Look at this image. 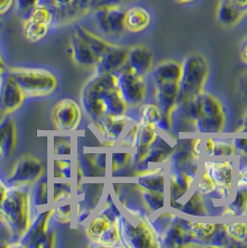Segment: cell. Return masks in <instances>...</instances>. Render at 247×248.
<instances>
[{
  "label": "cell",
  "mask_w": 247,
  "mask_h": 248,
  "mask_svg": "<svg viewBox=\"0 0 247 248\" xmlns=\"http://www.w3.org/2000/svg\"><path fill=\"white\" fill-rule=\"evenodd\" d=\"M180 103V114L193 124L201 134H218L223 131L225 113L219 101L211 93L201 92Z\"/></svg>",
  "instance_id": "6da1fadb"
},
{
  "label": "cell",
  "mask_w": 247,
  "mask_h": 248,
  "mask_svg": "<svg viewBox=\"0 0 247 248\" xmlns=\"http://www.w3.org/2000/svg\"><path fill=\"white\" fill-rule=\"evenodd\" d=\"M31 188L9 186L2 203L3 225L14 241L20 240L25 234L35 215L31 200Z\"/></svg>",
  "instance_id": "7a4b0ae2"
},
{
  "label": "cell",
  "mask_w": 247,
  "mask_h": 248,
  "mask_svg": "<svg viewBox=\"0 0 247 248\" xmlns=\"http://www.w3.org/2000/svg\"><path fill=\"white\" fill-rule=\"evenodd\" d=\"M69 51L79 67L95 70L102 55L114 43L92 33L79 23L74 24Z\"/></svg>",
  "instance_id": "3957f363"
},
{
  "label": "cell",
  "mask_w": 247,
  "mask_h": 248,
  "mask_svg": "<svg viewBox=\"0 0 247 248\" xmlns=\"http://www.w3.org/2000/svg\"><path fill=\"white\" fill-rule=\"evenodd\" d=\"M77 23L108 41L120 39L126 33L123 5L100 6L85 15Z\"/></svg>",
  "instance_id": "277c9868"
},
{
  "label": "cell",
  "mask_w": 247,
  "mask_h": 248,
  "mask_svg": "<svg viewBox=\"0 0 247 248\" xmlns=\"http://www.w3.org/2000/svg\"><path fill=\"white\" fill-rule=\"evenodd\" d=\"M117 86L118 78L115 74L96 72L84 84L80 92L81 107L92 124L99 123L106 116L103 97L107 91Z\"/></svg>",
  "instance_id": "5b68a950"
},
{
  "label": "cell",
  "mask_w": 247,
  "mask_h": 248,
  "mask_svg": "<svg viewBox=\"0 0 247 248\" xmlns=\"http://www.w3.org/2000/svg\"><path fill=\"white\" fill-rule=\"evenodd\" d=\"M7 71L17 81L26 98H39L52 95L59 86L56 75L44 67L12 66Z\"/></svg>",
  "instance_id": "8992f818"
},
{
  "label": "cell",
  "mask_w": 247,
  "mask_h": 248,
  "mask_svg": "<svg viewBox=\"0 0 247 248\" xmlns=\"http://www.w3.org/2000/svg\"><path fill=\"white\" fill-rule=\"evenodd\" d=\"M182 64L179 101L193 98L202 92L209 74V65L203 55L192 54L185 59Z\"/></svg>",
  "instance_id": "52a82bcc"
},
{
  "label": "cell",
  "mask_w": 247,
  "mask_h": 248,
  "mask_svg": "<svg viewBox=\"0 0 247 248\" xmlns=\"http://www.w3.org/2000/svg\"><path fill=\"white\" fill-rule=\"evenodd\" d=\"M54 207H46L34 215L32 223L20 241L23 248H52L56 247L57 232L52 228Z\"/></svg>",
  "instance_id": "ba28073f"
},
{
  "label": "cell",
  "mask_w": 247,
  "mask_h": 248,
  "mask_svg": "<svg viewBox=\"0 0 247 248\" xmlns=\"http://www.w3.org/2000/svg\"><path fill=\"white\" fill-rule=\"evenodd\" d=\"M145 218L122 215L118 222L122 247L147 248L158 246L155 233Z\"/></svg>",
  "instance_id": "9c48e42d"
},
{
  "label": "cell",
  "mask_w": 247,
  "mask_h": 248,
  "mask_svg": "<svg viewBox=\"0 0 247 248\" xmlns=\"http://www.w3.org/2000/svg\"><path fill=\"white\" fill-rule=\"evenodd\" d=\"M23 22V36L31 43L44 40L59 28L56 10L41 5H36L28 18Z\"/></svg>",
  "instance_id": "30bf717a"
},
{
  "label": "cell",
  "mask_w": 247,
  "mask_h": 248,
  "mask_svg": "<svg viewBox=\"0 0 247 248\" xmlns=\"http://www.w3.org/2000/svg\"><path fill=\"white\" fill-rule=\"evenodd\" d=\"M46 167L41 159L32 155L19 158L5 180L8 186L33 187L45 174Z\"/></svg>",
  "instance_id": "8fae6325"
},
{
  "label": "cell",
  "mask_w": 247,
  "mask_h": 248,
  "mask_svg": "<svg viewBox=\"0 0 247 248\" xmlns=\"http://www.w3.org/2000/svg\"><path fill=\"white\" fill-rule=\"evenodd\" d=\"M85 231L93 247H122L118 223H113L100 213L89 218Z\"/></svg>",
  "instance_id": "7c38bea8"
},
{
  "label": "cell",
  "mask_w": 247,
  "mask_h": 248,
  "mask_svg": "<svg viewBox=\"0 0 247 248\" xmlns=\"http://www.w3.org/2000/svg\"><path fill=\"white\" fill-rule=\"evenodd\" d=\"M118 87L128 107H138L147 95L146 77L135 72L127 63L117 74Z\"/></svg>",
  "instance_id": "4fadbf2b"
},
{
  "label": "cell",
  "mask_w": 247,
  "mask_h": 248,
  "mask_svg": "<svg viewBox=\"0 0 247 248\" xmlns=\"http://www.w3.org/2000/svg\"><path fill=\"white\" fill-rule=\"evenodd\" d=\"M83 109L81 105L70 98H63L57 102L51 110V120L57 130L61 132H74L78 129Z\"/></svg>",
  "instance_id": "5bb4252c"
},
{
  "label": "cell",
  "mask_w": 247,
  "mask_h": 248,
  "mask_svg": "<svg viewBox=\"0 0 247 248\" xmlns=\"http://www.w3.org/2000/svg\"><path fill=\"white\" fill-rule=\"evenodd\" d=\"M26 99L23 90L6 70L0 78V113L11 115L18 111Z\"/></svg>",
  "instance_id": "9a60e30c"
},
{
  "label": "cell",
  "mask_w": 247,
  "mask_h": 248,
  "mask_svg": "<svg viewBox=\"0 0 247 248\" xmlns=\"http://www.w3.org/2000/svg\"><path fill=\"white\" fill-rule=\"evenodd\" d=\"M202 169L210 174L217 187L232 192L236 170L235 163L233 161H205Z\"/></svg>",
  "instance_id": "2e32d148"
},
{
  "label": "cell",
  "mask_w": 247,
  "mask_h": 248,
  "mask_svg": "<svg viewBox=\"0 0 247 248\" xmlns=\"http://www.w3.org/2000/svg\"><path fill=\"white\" fill-rule=\"evenodd\" d=\"M131 122L133 120L126 113L124 115H107L94 125L99 129L103 139L112 146L117 144Z\"/></svg>",
  "instance_id": "e0dca14e"
},
{
  "label": "cell",
  "mask_w": 247,
  "mask_h": 248,
  "mask_svg": "<svg viewBox=\"0 0 247 248\" xmlns=\"http://www.w3.org/2000/svg\"><path fill=\"white\" fill-rule=\"evenodd\" d=\"M128 61V48L117 44L113 45L102 55L97 66L96 73L117 74L125 66Z\"/></svg>",
  "instance_id": "ac0fdd59"
},
{
  "label": "cell",
  "mask_w": 247,
  "mask_h": 248,
  "mask_svg": "<svg viewBox=\"0 0 247 248\" xmlns=\"http://www.w3.org/2000/svg\"><path fill=\"white\" fill-rule=\"evenodd\" d=\"M152 23L151 12L141 5H132L124 8L125 31L131 34L142 33Z\"/></svg>",
  "instance_id": "d6986e66"
},
{
  "label": "cell",
  "mask_w": 247,
  "mask_h": 248,
  "mask_svg": "<svg viewBox=\"0 0 247 248\" xmlns=\"http://www.w3.org/2000/svg\"><path fill=\"white\" fill-rule=\"evenodd\" d=\"M195 180L196 178L185 172L170 170L167 181L169 202H178L185 197L193 187Z\"/></svg>",
  "instance_id": "ffe728a7"
},
{
  "label": "cell",
  "mask_w": 247,
  "mask_h": 248,
  "mask_svg": "<svg viewBox=\"0 0 247 248\" xmlns=\"http://www.w3.org/2000/svg\"><path fill=\"white\" fill-rule=\"evenodd\" d=\"M154 53L146 46H134L128 48V61L129 65L138 74L146 77L153 70L154 65Z\"/></svg>",
  "instance_id": "44dd1931"
},
{
  "label": "cell",
  "mask_w": 247,
  "mask_h": 248,
  "mask_svg": "<svg viewBox=\"0 0 247 248\" xmlns=\"http://www.w3.org/2000/svg\"><path fill=\"white\" fill-rule=\"evenodd\" d=\"M247 14L239 9L232 0H220L217 7V21L225 27H233L240 23Z\"/></svg>",
  "instance_id": "7402d4cb"
},
{
  "label": "cell",
  "mask_w": 247,
  "mask_h": 248,
  "mask_svg": "<svg viewBox=\"0 0 247 248\" xmlns=\"http://www.w3.org/2000/svg\"><path fill=\"white\" fill-rule=\"evenodd\" d=\"M103 105L106 116L126 114L129 108L118 86L112 88L105 93L103 97Z\"/></svg>",
  "instance_id": "603a6c76"
},
{
  "label": "cell",
  "mask_w": 247,
  "mask_h": 248,
  "mask_svg": "<svg viewBox=\"0 0 247 248\" xmlns=\"http://www.w3.org/2000/svg\"><path fill=\"white\" fill-rule=\"evenodd\" d=\"M182 64L176 61H165L158 64L152 72L154 82L156 81H179L180 82Z\"/></svg>",
  "instance_id": "cb8c5ba5"
},
{
  "label": "cell",
  "mask_w": 247,
  "mask_h": 248,
  "mask_svg": "<svg viewBox=\"0 0 247 248\" xmlns=\"http://www.w3.org/2000/svg\"><path fill=\"white\" fill-rule=\"evenodd\" d=\"M183 214L193 217H205L207 216L206 206L203 201V195L197 190L193 191L191 196L183 203L180 210Z\"/></svg>",
  "instance_id": "d4e9b609"
},
{
  "label": "cell",
  "mask_w": 247,
  "mask_h": 248,
  "mask_svg": "<svg viewBox=\"0 0 247 248\" xmlns=\"http://www.w3.org/2000/svg\"><path fill=\"white\" fill-rule=\"evenodd\" d=\"M31 200L35 213L47 207V178L46 176L31 188Z\"/></svg>",
  "instance_id": "484cf974"
},
{
  "label": "cell",
  "mask_w": 247,
  "mask_h": 248,
  "mask_svg": "<svg viewBox=\"0 0 247 248\" xmlns=\"http://www.w3.org/2000/svg\"><path fill=\"white\" fill-rule=\"evenodd\" d=\"M138 190L140 193L142 203L145 205V207L150 214L155 213L165 207V205H166L165 192L148 191V190H144L141 188H139Z\"/></svg>",
  "instance_id": "4316f807"
},
{
  "label": "cell",
  "mask_w": 247,
  "mask_h": 248,
  "mask_svg": "<svg viewBox=\"0 0 247 248\" xmlns=\"http://www.w3.org/2000/svg\"><path fill=\"white\" fill-rule=\"evenodd\" d=\"M139 131V123L131 122L125 131L124 132L121 139L117 142V148L120 150H134L137 146L138 138Z\"/></svg>",
  "instance_id": "83f0119b"
},
{
  "label": "cell",
  "mask_w": 247,
  "mask_h": 248,
  "mask_svg": "<svg viewBox=\"0 0 247 248\" xmlns=\"http://www.w3.org/2000/svg\"><path fill=\"white\" fill-rule=\"evenodd\" d=\"M233 198L228 205L234 211L236 216L247 214V186L235 187Z\"/></svg>",
  "instance_id": "f1b7e54d"
},
{
  "label": "cell",
  "mask_w": 247,
  "mask_h": 248,
  "mask_svg": "<svg viewBox=\"0 0 247 248\" xmlns=\"http://www.w3.org/2000/svg\"><path fill=\"white\" fill-rule=\"evenodd\" d=\"M214 142L215 147L212 157H229L234 156L237 154L232 140L214 138Z\"/></svg>",
  "instance_id": "f546056e"
},
{
  "label": "cell",
  "mask_w": 247,
  "mask_h": 248,
  "mask_svg": "<svg viewBox=\"0 0 247 248\" xmlns=\"http://www.w3.org/2000/svg\"><path fill=\"white\" fill-rule=\"evenodd\" d=\"M133 164V153L122 150V152H115L112 155V173L119 172L121 170L126 169L130 164Z\"/></svg>",
  "instance_id": "4dcf8cb0"
},
{
  "label": "cell",
  "mask_w": 247,
  "mask_h": 248,
  "mask_svg": "<svg viewBox=\"0 0 247 248\" xmlns=\"http://www.w3.org/2000/svg\"><path fill=\"white\" fill-rule=\"evenodd\" d=\"M199 174L196 182V190L203 196H210L216 190V185L210 174L204 169H202Z\"/></svg>",
  "instance_id": "1f68e13d"
},
{
  "label": "cell",
  "mask_w": 247,
  "mask_h": 248,
  "mask_svg": "<svg viewBox=\"0 0 247 248\" xmlns=\"http://www.w3.org/2000/svg\"><path fill=\"white\" fill-rule=\"evenodd\" d=\"M232 242L240 243L247 240V222H232L225 225Z\"/></svg>",
  "instance_id": "d6a6232c"
},
{
  "label": "cell",
  "mask_w": 247,
  "mask_h": 248,
  "mask_svg": "<svg viewBox=\"0 0 247 248\" xmlns=\"http://www.w3.org/2000/svg\"><path fill=\"white\" fill-rule=\"evenodd\" d=\"M139 114H140L141 120H145L147 122L155 124L156 126L163 117V112L159 108L157 104H151V103L142 105L140 108Z\"/></svg>",
  "instance_id": "836d02e7"
},
{
  "label": "cell",
  "mask_w": 247,
  "mask_h": 248,
  "mask_svg": "<svg viewBox=\"0 0 247 248\" xmlns=\"http://www.w3.org/2000/svg\"><path fill=\"white\" fill-rule=\"evenodd\" d=\"M72 196V186L69 181L55 182L54 183V203L67 202Z\"/></svg>",
  "instance_id": "e575fe53"
},
{
  "label": "cell",
  "mask_w": 247,
  "mask_h": 248,
  "mask_svg": "<svg viewBox=\"0 0 247 248\" xmlns=\"http://www.w3.org/2000/svg\"><path fill=\"white\" fill-rule=\"evenodd\" d=\"M54 207L53 218L54 221L62 224H68L72 220V203L69 202H63Z\"/></svg>",
  "instance_id": "d590c367"
},
{
  "label": "cell",
  "mask_w": 247,
  "mask_h": 248,
  "mask_svg": "<svg viewBox=\"0 0 247 248\" xmlns=\"http://www.w3.org/2000/svg\"><path fill=\"white\" fill-rule=\"evenodd\" d=\"M55 177L62 180H70L72 177V163L70 159L58 158L54 161Z\"/></svg>",
  "instance_id": "8d00e7d4"
},
{
  "label": "cell",
  "mask_w": 247,
  "mask_h": 248,
  "mask_svg": "<svg viewBox=\"0 0 247 248\" xmlns=\"http://www.w3.org/2000/svg\"><path fill=\"white\" fill-rule=\"evenodd\" d=\"M37 5V0H16L15 10L16 14L24 21L33 12Z\"/></svg>",
  "instance_id": "74e56055"
},
{
  "label": "cell",
  "mask_w": 247,
  "mask_h": 248,
  "mask_svg": "<svg viewBox=\"0 0 247 248\" xmlns=\"http://www.w3.org/2000/svg\"><path fill=\"white\" fill-rule=\"evenodd\" d=\"M235 181L234 186L235 187H242L247 186V164L236 166Z\"/></svg>",
  "instance_id": "f35d334b"
},
{
  "label": "cell",
  "mask_w": 247,
  "mask_h": 248,
  "mask_svg": "<svg viewBox=\"0 0 247 248\" xmlns=\"http://www.w3.org/2000/svg\"><path fill=\"white\" fill-rule=\"evenodd\" d=\"M74 0H37V5L58 10L67 7Z\"/></svg>",
  "instance_id": "ab89813d"
},
{
  "label": "cell",
  "mask_w": 247,
  "mask_h": 248,
  "mask_svg": "<svg viewBox=\"0 0 247 248\" xmlns=\"http://www.w3.org/2000/svg\"><path fill=\"white\" fill-rule=\"evenodd\" d=\"M71 142L66 141V140H61L58 143L55 144L54 148V154L55 156H70L71 155Z\"/></svg>",
  "instance_id": "60d3db41"
},
{
  "label": "cell",
  "mask_w": 247,
  "mask_h": 248,
  "mask_svg": "<svg viewBox=\"0 0 247 248\" xmlns=\"http://www.w3.org/2000/svg\"><path fill=\"white\" fill-rule=\"evenodd\" d=\"M16 0H0V19L15 10Z\"/></svg>",
  "instance_id": "b9f144b4"
},
{
  "label": "cell",
  "mask_w": 247,
  "mask_h": 248,
  "mask_svg": "<svg viewBox=\"0 0 247 248\" xmlns=\"http://www.w3.org/2000/svg\"><path fill=\"white\" fill-rule=\"evenodd\" d=\"M9 189V186L5 180L2 179L0 176V222L3 224V214H2V203L5 199V196L7 194Z\"/></svg>",
  "instance_id": "7bdbcfd3"
},
{
  "label": "cell",
  "mask_w": 247,
  "mask_h": 248,
  "mask_svg": "<svg viewBox=\"0 0 247 248\" xmlns=\"http://www.w3.org/2000/svg\"><path fill=\"white\" fill-rule=\"evenodd\" d=\"M240 91L247 102V73L241 78L240 81Z\"/></svg>",
  "instance_id": "ee69618b"
},
{
  "label": "cell",
  "mask_w": 247,
  "mask_h": 248,
  "mask_svg": "<svg viewBox=\"0 0 247 248\" xmlns=\"http://www.w3.org/2000/svg\"><path fill=\"white\" fill-rule=\"evenodd\" d=\"M232 1L247 15V0H232Z\"/></svg>",
  "instance_id": "f6af8a7d"
},
{
  "label": "cell",
  "mask_w": 247,
  "mask_h": 248,
  "mask_svg": "<svg viewBox=\"0 0 247 248\" xmlns=\"http://www.w3.org/2000/svg\"><path fill=\"white\" fill-rule=\"evenodd\" d=\"M129 0H101V5H123L124 3ZM99 6V7H100Z\"/></svg>",
  "instance_id": "bcb514c9"
},
{
  "label": "cell",
  "mask_w": 247,
  "mask_h": 248,
  "mask_svg": "<svg viewBox=\"0 0 247 248\" xmlns=\"http://www.w3.org/2000/svg\"><path fill=\"white\" fill-rule=\"evenodd\" d=\"M241 58L243 60V62L247 64V40L244 43V45L242 46L241 48Z\"/></svg>",
  "instance_id": "7dc6e473"
},
{
  "label": "cell",
  "mask_w": 247,
  "mask_h": 248,
  "mask_svg": "<svg viewBox=\"0 0 247 248\" xmlns=\"http://www.w3.org/2000/svg\"><path fill=\"white\" fill-rule=\"evenodd\" d=\"M6 70H7V66H6L5 62H4L3 57H2L1 51H0V78H2V76L4 75V73L6 72Z\"/></svg>",
  "instance_id": "c3c4849f"
},
{
  "label": "cell",
  "mask_w": 247,
  "mask_h": 248,
  "mask_svg": "<svg viewBox=\"0 0 247 248\" xmlns=\"http://www.w3.org/2000/svg\"><path fill=\"white\" fill-rule=\"evenodd\" d=\"M3 156V131H2V125L0 124V159Z\"/></svg>",
  "instance_id": "681fc988"
},
{
  "label": "cell",
  "mask_w": 247,
  "mask_h": 248,
  "mask_svg": "<svg viewBox=\"0 0 247 248\" xmlns=\"http://www.w3.org/2000/svg\"><path fill=\"white\" fill-rule=\"evenodd\" d=\"M180 5H191L192 3L196 2L197 0H175Z\"/></svg>",
  "instance_id": "f907efd6"
},
{
  "label": "cell",
  "mask_w": 247,
  "mask_h": 248,
  "mask_svg": "<svg viewBox=\"0 0 247 248\" xmlns=\"http://www.w3.org/2000/svg\"><path fill=\"white\" fill-rule=\"evenodd\" d=\"M0 20H1V19H0Z\"/></svg>",
  "instance_id": "816d5d0a"
}]
</instances>
